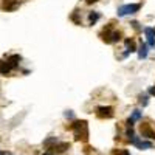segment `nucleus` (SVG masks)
Returning a JSON list of instances; mask_svg holds the SVG:
<instances>
[{"label":"nucleus","instance_id":"14","mask_svg":"<svg viewBox=\"0 0 155 155\" xmlns=\"http://www.w3.org/2000/svg\"><path fill=\"white\" fill-rule=\"evenodd\" d=\"M140 104L143 106V107H146V106L149 104V98H147L146 95H141V96H140Z\"/></svg>","mask_w":155,"mask_h":155},{"label":"nucleus","instance_id":"12","mask_svg":"<svg viewBox=\"0 0 155 155\" xmlns=\"http://www.w3.org/2000/svg\"><path fill=\"white\" fill-rule=\"evenodd\" d=\"M124 44H126V47H127V53H134V51H137L135 42L132 41V39H126ZM127 53H126V54H127Z\"/></svg>","mask_w":155,"mask_h":155},{"label":"nucleus","instance_id":"7","mask_svg":"<svg viewBox=\"0 0 155 155\" xmlns=\"http://www.w3.org/2000/svg\"><path fill=\"white\" fill-rule=\"evenodd\" d=\"M144 34L147 36V47H155V30L146 27L144 28Z\"/></svg>","mask_w":155,"mask_h":155},{"label":"nucleus","instance_id":"9","mask_svg":"<svg viewBox=\"0 0 155 155\" xmlns=\"http://www.w3.org/2000/svg\"><path fill=\"white\" fill-rule=\"evenodd\" d=\"M20 61H22V58H20L19 54H12V56H9V59H8V64L11 65V68H17Z\"/></svg>","mask_w":155,"mask_h":155},{"label":"nucleus","instance_id":"1","mask_svg":"<svg viewBox=\"0 0 155 155\" xmlns=\"http://www.w3.org/2000/svg\"><path fill=\"white\" fill-rule=\"evenodd\" d=\"M71 130L74 134V140L76 141H85L88 140V124L87 121H74L71 124Z\"/></svg>","mask_w":155,"mask_h":155},{"label":"nucleus","instance_id":"4","mask_svg":"<svg viewBox=\"0 0 155 155\" xmlns=\"http://www.w3.org/2000/svg\"><path fill=\"white\" fill-rule=\"evenodd\" d=\"M96 115L99 116V118H112L113 116V107L99 106V107H96Z\"/></svg>","mask_w":155,"mask_h":155},{"label":"nucleus","instance_id":"18","mask_svg":"<svg viewBox=\"0 0 155 155\" xmlns=\"http://www.w3.org/2000/svg\"><path fill=\"white\" fill-rule=\"evenodd\" d=\"M96 2H98V0H85V3H88V5H93Z\"/></svg>","mask_w":155,"mask_h":155},{"label":"nucleus","instance_id":"15","mask_svg":"<svg viewBox=\"0 0 155 155\" xmlns=\"http://www.w3.org/2000/svg\"><path fill=\"white\" fill-rule=\"evenodd\" d=\"M149 93H150V95H152V96H155V85H153V87H150V88H149Z\"/></svg>","mask_w":155,"mask_h":155},{"label":"nucleus","instance_id":"20","mask_svg":"<svg viewBox=\"0 0 155 155\" xmlns=\"http://www.w3.org/2000/svg\"><path fill=\"white\" fill-rule=\"evenodd\" d=\"M44 155H53V153H44Z\"/></svg>","mask_w":155,"mask_h":155},{"label":"nucleus","instance_id":"16","mask_svg":"<svg viewBox=\"0 0 155 155\" xmlns=\"http://www.w3.org/2000/svg\"><path fill=\"white\" fill-rule=\"evenodd\" d=\"M132 25H134L135 30H140V23H138V22H132Z\"/></svg>","mask_w":155,"mask_h":155},{"label":"nucleus","instance_id":"11","mask_svg":"<svg viewBox=\"0 0 155 155\" xmlns=\"http://www.w3.org/2000/svg\"><path fill=\"white\" fill-rule=\"evenodd\" d=\"M53 149H54L58 153H62V152H65L67 149H70V143H56Z\"/></svg>","mask_w":155,"mask_h":155},{"label":"nucleus","instance_id":"10","mask_svg":"<svg viewBox=\"0 0 155 155\" xmlns=\"http://www.w3.org/2000/svg\"><path fill=\"white\" fill-rule=\"evenodd\" d=\"M12 68H11V65L8 64V61H0V73L2 74H9V71H11Z\"/></svg>","mask_w":155,"mask_h":155},{"label":"nucleus","instance_id":"8","mask_svg":"<svg viewBox=\"0 0 155 155\" xmlns=\"http://www.w3.org/2000/svg\"><path fill=\"white\" fill-rule=\"evenodd\" d=\"M149 47H147V44H144V42H141V45H140V48H138V58L140 59H146L147 58V50Z\"/></svg>","mask_w":155,"mask_h":155},{"label":"nucleus","instance_id":"3","mask_svg":"<svg viewBox=\"0 0 155 155\" xmlns=\"http://www.w3.org/2000/svg\"><path fill=\"white\" fill-rule=\"evenodd\" d=\"M141 8L140 3H127V5H121L118 8V16L123 17V16H127V14H135V12H138Z\"/></svg>","mask_w":155,"mask_h":155},{"label":"nucleus","instance_id":"2","mask_svg":"<svg viewBox=\"0 0 155 155\" xmlns=\"http://www.w3.org/2000/svg\"><path fill=\"white\" fill-rule=\"evenodd\" d=\"M99 36H101V39H102V41H104L106 44H113V42H118L120 39H121V31L112 30V27L109 25L107 28L102 30V33H101Z\"/></svg>","mask_w":155,"mask_h":155},{"label":"nucleus","instance_id":"13","mask_svg":"<svg viewBox=\"0 0 155 155\" xmlns=\"http://www.w3.org/2000/svg\"><path fill=\"white\" fill-rule=\"evenodd\" d=\"M98 19H99V14H98L96 11H93V12H90V14H88V22H90V25H93Z\"/></svg>","mask_w":155,"mask_h":155},{"label":"nucleus","instance_id":"6","mask_svg":"<svg viewBox=\"0 0 155 155\" xmlns=\"http://www.w3.org/2000/svg\"><path fill=\"white\" fill-rule=\"evenodd\" d=\"M129 140H130L132 144H135V146L140 147V149H149V147H152V143H149V141H141V140H140L138 137H135V135L129 137Z\"/></svg>","mask_w":155,"mask_h":155},{"label":"nucleus","instance_id":"5","mask_svg":"<svg viewBox=\"0 0 155 155\" xmlns=\"http://www.w3.org/2000/svg\"><path fill=\"white\" fill-rule=\"evenodd\" d=\"M140 130H141V135L146 137V138H155V130L152 129V126L149 123H143V124H141Z\"/></svg>","mask_w":155,"mask_h":155},{"label":"nucleus","instance_id":"17","mask_svg":"<svg viewBox=\"0 0 155 155\" xmlns=\"http://www.w3.org/2000/svg\"><path fill=\"white\" fill-rule=\"evenodd\" d=\"M65 116H67V118H73V113H71V110L65 112Z\"/></svg>","mask_w":155,"mask_h":155},{"label":"nucleus","instance_id":"19","mask_svg":"<svg viewBox=\"0 0 155 155\" xmlns=\"http://www.w3.org/2000/svg\"><path fill=\"white\" fill-rule=\"evenodd\" d=\"M121 153H123V155H130V153H129V150H123Z\"/></svg>","mask_w":155,"mask_h":155}]
</instances>
